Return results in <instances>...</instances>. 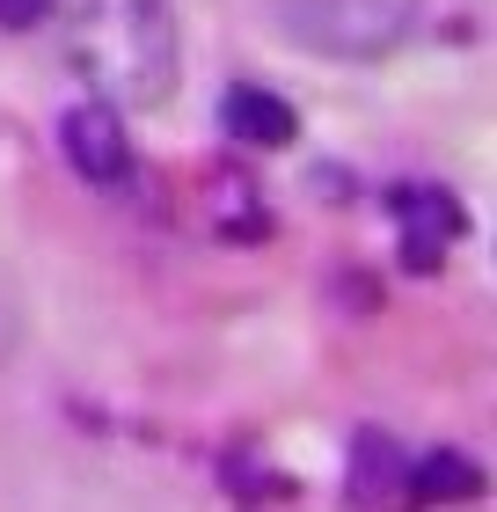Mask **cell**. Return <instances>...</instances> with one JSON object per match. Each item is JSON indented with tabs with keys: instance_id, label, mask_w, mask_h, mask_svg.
<instances>
[{
	"instance_id": "obj_8",
	"label": "cell",
	"mask_w": 497,
	"mask_h": 512,
	"mask_svg": "<svg viewBox=\"0 0 497 512\" xmlns=\"http://www.w3.org/2000/svg\"><path fill=\"white\" fill-rule=\"evenodd\" d=\"M59 0H0V30H37V22H52Z\"/></svg>"
},
{
	"instance_id": "obj_5",
	"label": "cell",
	"mask_w": 497,
	"mask_h": 512,
	"mask_svg": "<svg viewBox=\"0 0 497 512\" xmlns=\"http://www.w3.org/2000/svg\"><path fill=\"white\" fill-rule=\"evenodd\" d=\"M351 512H402L410 505V461H402V447L388 432H359L351 439Z\"/></svg>"
},
{
	"instance_id": "obj_2",
	"label": "cell",
	"mask_w": 497,
	"mask_h": 512,
	"mask_svg": "<svg viewBox=\"0 0 497 512\" xmlns=\"http://www.w3.org/2000/svg\"><path fill=\"white\" fill-rule=\"evenodd\" d=\"M424 0H271L278 37L307 59H388L402 37L417 30Z\"/></svg>"
},
{
	"instance_id": "obj_3",
	"label": "cell",
	"mask_w": 497,
	"mask_h": 512,
	"mask_svg": "<svg viewBox=\"0 0 497 512\" xmlns=\"http://www.w3.org/2000/svg\"><path fill=\"white\" fill-rule=\"evenodd\" d=\"M59 147H66V161H74V176H88V183H125L132 176V139H125V118H117L110 103H74L59 118Z\"/></svg>"
},
{
	"instance_id": "obj_1",
	"label": "cell",
	"mask_w": 497,
	"mask_h": 512,
	"mask_svg": "<svg viewBox=\"0 0 497 512\" xmlns=\"http://www.w3.org/2000/svg\"><path fill=\"white\" fill-rule=\"evenodd\" d=\"M66 59L110 110H161L183 74V37L169 0H81Z\"/></svg>"
},
{
	"instance_id": "obj_4",
	"label": "cell",
	"mask_w": 497,
	"mask_h": 512,
	"mask_svg": "<svg viewBox=\"0 0 497 512\" xmlns=\"http://www.w3.org/2000/svg\"><path fill=\"white\" fill-rule=\"evenodd\" d=\"M388 213L402 220V264H410V271H439L446 249H454V235L468 227L461 205L446 198V191H395Z\"/></svg>"
},
{
	"instance_id": "obj_6",
	"label": "cell",
	"mask_w": 497,
	"mask_h": 512,
	"mask_svg": "<svg viewBox=\"0 0 497 512\" xmlns=\"http://www.w3.org/2000/svg\"><path fill=\"white\" fill-rule=\"evenodd\" d=\"M220 132L234 139V147H249V154H278V147L300 139V118H293L286 96L242 81V88H227V103H220Z\"/></svg>"
},
{
	"instance_id": "obj_9",
	"label": "cell",
	"mask_w": 497,
	"mask_h": 512,
	"mask_svg": "<svg viewBox=\"0 0 497 512\" xmlns=\"http://www.w3.org/2000/svg\"><path fill=\"white\" fill-rule=\"evenodd\" d=\"M15 330H22V308H15L8 271H0V366H8V352H15Z\"/></svg>"
},
{
	"instance_id": "obj_7",
	"label": "cell",
	"mask_w": 497,
	"mask_h": 512,
	"mask_svg": "<svg viewBox=\"0 0 497 512\" xmlns=\"http://www.w3.org/2000/svg\"><path fill=\"white\" fill-rule=\"evenodd\" d=\"M483 491V469L468 454H424V461H410V505H468Z\"/></svg>"
}]
</instances>
